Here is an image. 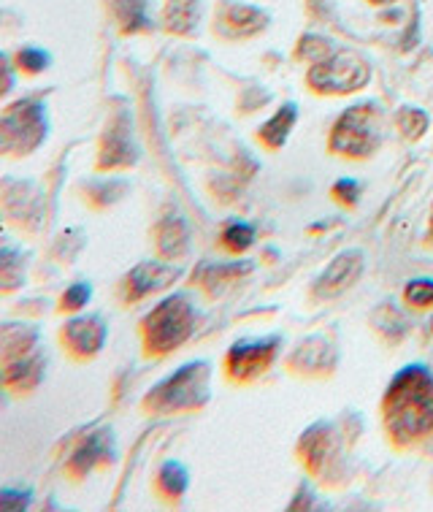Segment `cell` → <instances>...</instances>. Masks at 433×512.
<instances>
[{
	"label": "cell",
	"instance_id": "12",
	"mask_svg": "<svg viewBox=\"0 0 433 512\" xmlns=\"http://www.w3.org/2000/svg\"><path fill=\"white\" fill-rule=\"evenodd\" d=\"M136 141L130 133V122L125 117L111 120V125L103 131L101 149H98V168L101 171H114V168H128L136 163Z\"/></svg>",
	"mask_w": 433,
	"mask_h": 512
},
{
	"label": "cell",
	"instance_id": "30",
	"mask_svg": "<svg viewBox=\"0 0 433 512\" xmlns=\"http://www.w3.org/2000/svg\"><path fill=\"white\" fill-rule=\"evenodd\" d=\"M17 68H14V60L6 52H0V101L9 98L14 90H17Z\"/></svg>",
	"mask_w": 433,
	"mask_h": 512
},
{
	"label": "cell",
	"instance_id": "37",
	"mask_svg": "<svg viewBox=\"0 0 433 512\" xmlns=\"http://www.w3.org/2000/svg\"><path fill=\"white\" fill-rule=\"evenodd\" d=\"M431 328H433V320H431Z\"/></svg>",
	"mask_w": 433,
	"mask_h": 512
},
{
	"label": "cell",
	"instance_id": "29",
	"mask_svg": "<svg viewBox=\"0 0 433 512\" xmlns=\"http://www.w3.org/2000/svg\"><path fill=\"white\" fill-rule=\"evenodd\" d=\"M404 296L412 307H433V280H412L406 285Z\"/></svg>",
	"mask_w": 433,
	"mask_h": 512
},
{
	"label": "cell",
	"instance_id": "20",
	"mask_svg": "<svg viewBox=\"0 0 433 512\" xmlns=\"http://www.w3.org/2000/svg\"><path fill=\"white\" fill-rule=\"evenodd\" d=\"M198 17H201L198 0H168L166 28L171 33H190L198 25Z\"/></svg>",
	"mask_w": 433,
	"mask_h": 512
},
{
	"label": "cell",
	"instance_id": "1",
	"mask_svg": "<svg viewBox=\"0 0 433 512\" xmlns=\"http://www.w3.org/2000/svg\"><path fill=\"white\" fill-rule=\"evenodd\" d=\"M385 423L401 442L423 439L433 431V374L425 366H406L390 382L385 396Z\"/></svg>",
	"mask_w": 433,
	"mask_h": 512
},
{
	"label": "cell",
	"instance_id": "34",
	"mask_svg": "<svg viewBox=\"0 0 433 512\" xmlns=\"http://www.w3.org/2000/svg\"><path fill=\"white\" fill-rule=\"evenodd\" d=\"M371 3H393V0H371Z\"/></svg>",
	"mask_w": 433,
	"mask_h": 512
},
{
	"label": "cell",
	"instance_id": "10",
	"mask_svg": "<svg viewBox=\"0 0 433 512\" xmlns=\"http://www.w3.org/2000/svg\"><path fill=\"white\" fill-rule=\"evenodd\" d=\"M279 339L268 336V339H241L228 350V374L233 380H252L271 366L274 355H277Z\"/></svg>",
	"mask_w": 433,
	"mask_h": 512
},
{
	"label": "cell",
	"instance_id": "31",
	"mask_svg": "<svg viewBox=\"0 0 433 512\" xmlns=\"http://www.w3.org/2000/svg\"><path fill=\"white\" fill-rule=\"evenodd\" d=\"M331 52H333L331 44H328L325 38L309 36V38H304V41H301V52H298V55L309 57V60H314V63H317V60H323V57L331 55Z\"/></svg>",
	"mask_w": 433,
	"mask_h": 512
},
{
	"label": "cell",
	"instance_id": "6",
	"mask_svg": "<svg viewBox=\"0 0 433 512\" xmlns=\"http://www.w3.org/2000/svg\"><path fill=\"white\" fill-rule=\"evenodd\" d=\"M369 76V66L358 55H352L350 49H336V52L314 63L306 82L314 93L347 95L366 87Z\"/></svg>",
	"mask_w": 433,
	"mask_h": 512
},
{
	"label": "cell",
	"instance_id": "17",
	"mask_svg": "<svg viewBox=\"0 0 433 512\" xmlns=\"http://www.w3.org/2000/svg\"><path fill=\"white\" fill-rule=\"evenodd\" d=\"M25 285V252L11 242L0 244V293Z\"/></svg>",
	"mask_w": 433,
	"mask_h": 512
},
{
	"label": "cell",
	"instance_id": "4",
	"mask_svg": "<svg viewBox=\"0 0 433 512\" xmlns=\"http://www.w3.org/2000/svg\"><path fill=\"white\" fill-rule=\"evenodd\" d=\"M195 328V307L190 296L174 293L163 298L144 320H141V339L149 355H168L185 345Z\"/></svg>",
	"mask_w": 433,
	"mask_h": 512
},
{
	"label": "cell",
	"instance_id": "11",
	"mask_svg": "<svg viewBox=\"0 0 433 512\" xmlns=\"http://www.w3.org/2000/svg\"><path fill=\"white\" fill-rule=\"evenodd\" d=\"M47 366L49 358L44 353V347L36 353L22 355L11 364L0 366V377H3V388L9 396H30L36 393L44 380H47Z\"/></svg>",
	"mask_w": 433,
	"mask_h": 512
},
{
	"label": "cell",
	"instance_id": "28",
	"mask_svg": "<svg viewBox=\"0 0 433 512\" xmlns=\"http://www.w3.org/2000/svg\"><path fill=\"white\" fill-rule=\"evenodd\" d=\"M222 242L228 244V250L244 252L249 244L255 242V228L247 223H231L222 231Z\"/></svg>",
	"mask_w": 433,
	"mask_h": 512
},
{
	"label": "cell",
	"instance_id": "19",
	"mask_svg": "<svg viewBox=\"0 0 433 512\" xmlns=\"http://www.w3.org/2000/svg\"><path fill=\"white\" fill-rule=\"evenodd\" d=\"M114 17L122 33H139L152 25L149 19V0H114Z\"/></svg>",
	"mask_w": 433,
	"mask_h": 512
},
{
	"label": "cell",
	"instance_id": "15",
	"mask_svg": "<svg viewBox=\"0 0 433 512\" xmlns=\"http://www.w3.org/2000/svg\"><path fill=\"white\" fill-rule=\"evenodd\" d=\"M190 247V231H187V223L179 215H168L160 220L157 225V250L163 258L174 261V258H182Z\"/></svg>",
	"mask_w": 433,
	"mask_h": 512
},
{
	"label": "cell",
	"instance_id": "7",
	"mask_svg": "<svg viewBox=\"0 0 433 512\" xmlns=\"http://www.w3.org/2000/svg\"><path fill=\"white\" fill-rule=\"evenodd\" d=\"M60 347L71 355L74 361H93L95 355H101L109 339V326L101 315H71L60 328Z\"/></svg>",
	"mask_w": 433,
	"mask_h": 512
},
{
	"label": "cell",
	"instance_id": "13",
	"mask_svg": "<svg viewBox=\"0 0 433 512\" xmlns=\"http://www.w3.org/2000/svg\"><path fill=\"white\" fill-rule=\"evenodd\" d=\"M360 271H363V255L358 250H347L336 255L331 261V266L323 271V277L317 280V296L331 298L344 293L347 288H352L358 282Z\"/></svg>",
	"mask_w": 433,
	"mask_h": 512
},
{
	"label": "cell",
	"instance_id": "23",
	"mask_svg": "<svg viewBox=\"0 0 433 512\" xmlns=\"http://www.w3.org/2000/svg\"><path fill=\"white\" fill-rule=\"evenodd\" d=\"M247 271V266L241 263H231V266H203L195 274V282H201L203 288H209L212 293H220L222 288H228L231 282H236Z\"/></svg>",
	"mask_w": 433,
	"mask_h": 512
},
{
	"label": "cell",
	"instance_id": "16",
	"mask_svg": "<svg viewBox=\"0 0 433 512\" xmlns=\"http://www.w3.org/2000/svg\"><path fill=\"white\" fill-rule=\"evenodd\" d=\"M331 429L325 423H317L312 429L306 431L304 439H301V456L306 458V464L312 472H320L323 464L331 458L333 442H331Z\"/></svg>",
	"mask_w": 433,
	"mask_h": 512
},
{
	"label": "cell",
	"instance_id": "26",
	"mask_svg": "<svg viewBox=\"0 0 433 512\" xmlns=\"http://www.w3.org/2000/svg\"><path fill=\"white\" fill-rule=\"evenodd\" d=\"M225 22L236 30H260L263 28V22H266V14L258 9H252V6H228L225 11Z\"/></svg>",
	"mask_w": 433,
	"mask_h": 512
},
{
	"label": "cell",
	"instance_id": "25",
	"mask_svg": "<svg viewBox=\"0 0 433 512\" xmlns=\"http://www.w3.org/2000/svg\"><path fill=\"white\" fill-rule=\"evenodd\" d=\"M36 502V494L30 485L11 483L0 488V512H28Z\"/></svg>",
	"mask_w": 433,
	"mask_h": 512
},
{
	"label": "cell",
	"instance_id": "36",
	"mask_svg": "<svg viewBox=\"0 0 433 512\" xmlns=\"http://www.w3.org/2000/svg\"><path fill=\"white\" fill-rule=\"evenodd\" d=\"M0 225H3V215H0Z\"/></svg>",
	"mask_w": 433,
	"mask_h": 512
},
{
	"label": "cell",
	"instance_id": "9",
	"mask_svg": "<svg viewBox=\"0 0 433 512\" xmlns=\"http://www.w3.org/2000/svg\"><path fill=\"white\" fill-rule=\"evenodd\" d=\"M179 280V266H168V263L144 261L125 274L120 285V296L125 304H139L152 293L171 288Z\"/></svg>",
	"mask_w": 433,
	"mask_h": 512
},
{
	"label": "cell",
	"instance_id": "24",
	"mask_svg": "<svg viewBox=\"0 0 433 512\" xmlns=\"http://www.w3.org/2000/svg\"><path fill=\"white\" fill-rule=\"evenodd\" d=\"M90 301H93V285L90 282H74V285H68L63 290V296L57 301V309L63 315H79V312L90 307Z\"/></svg>",
	"mask_w": 433,
	"mask_h": 512
},
{
	"label": "cell",
	"instance_id": "14",
	"mask_svg": "<svg viewBox=\"0 0 433 512\" xmlns=\"http://www.w3.org/2000/svg\"><path fill=\"white\" fill-rule=\"evenodd\" d=\"M41 350V331L33 323L22 320H9L0 323V366L17 361L22 355H30Z\"/></svg>",
	"mask_w": 433,
	"mask_h": 512
},
{
	"label": "cell",
	"instance_id": "22",
	"mask_svg": "<svg viewBox=\"0 0 433 512\" xmlns=\"http://www.w3.org/2000/svg\"><path fill=\"white\" fill-rule=\"evenodd\" d=\"M295 112H298V109H295L293 103L282 106V109L260 128V139H263V144H268V147H282L287 141V136H290V131H293Z\"/></svg>",
	"mask_w": 433,
	"mask_h": 512
},
{
	"label": "cell",
	"instance_id": "35",
	"mask_svg": "<svg viewBox=\"0 0 433 512\" xmlns=\"http://www.w3.org/2000/svg\"><path fill=\"white\" fill-rule=\"evenodd\" d=\"M431 236H433V217H431Z\"/></svg>",
	"mask_w": 433,
	"mask_h": 512
},
{
	"label": "cell",
	"instance_id": "3",
	"mask_svg": "<svg viewBox=\"0 0 433 512\" xmlns=\"http://www.w3.org/2000/svg\"><path fill=\"white\" fill-rule=\"evenodd\" d=\"M209 401V364L190 361L179 366L166 380H160L144 396V410L149 415H176V412L198 410Z\"/></svg>",
	"mask_w": 433,
	"mask_h": 512
},
{
	"label": "cell",
	"instance_id": "2",
	"mask_svg": "<svg viewBox=\"0 0 433 512\" xmlns=\"http://www.w3.org/2000/svg\"><path fill=\"white\" fill-rule=\"evenodd\" d=\"M49 106L41 95H28L0 112V158L22 160L36 155L49 139Z\"/></svg>",
	"mask_w": 433,
	"mask_h": 512
},
{
	"label": "cell",
	"instance_id": "8",
	"mask_svg": "<svg viewBox=\"0 0 433 512\" xmlns=\"http://www.w3.org/2000/svg\"><path fill=\"white\" fill-rule=\"evenodd\" d=\"M114 458V437L109 429L90 431L71 447V453L65 458V475L71 480H84L90 477L95 469L111 464Z\"/></svg>",
	"mask_w": 433,
	"mask_h": 512
},
{
	"label": "cell",
	"instance_id": "32",
	"mask_svg": "<svg viewBox=\"0 0 433 512\" xmlns=\"http://www.w3.org/2000/svg\"><path fill=\"white\" fill-rule=\"evenodd\" d=\"M333 196L339 198L341 204H352L355 196H358V187L352 185V179H341V182H336V187H333Z\"/></svg>",
	"mask_w": 433,
	"mask_h": 512
},
{
	"label": "cell",
	"instance_id": "33",
	"mask_svg": "<svg viewBox=\"0 0 433 512\" xmlns=\"http://www.w3.org/2000/svg\"><path fill=\"white\" fill-rule=\"evenodd\" d=\"M3 396H9V393H6V388H3V377H0V404H3Z\"/></svg>",
	"mask_w": 433,
	"mask_h": 512
},
{
	"label": "cell",
	"instance_id": "27",
	"mask_svg": "<svg viewBox=\"0 0 433 512\" xmlns=\"http://www.w3.org/2000/svg\"><path fill=\"white\" fill-rule=\"evenodd\" d=\"M398 131L406 139H420L425 131H428V114L423 109H412V106H404L396 117Z\"/></svg>",
	"mask_w": 433,
	"mask_h": 512
},
{
	"label": "cell",
	"instance_id": "5",
	"mask_svg": "<svg viewBox=\"0 0 433 512\" xmlns=\"http://www.w3.org/2000/svg\"><path fill=\"white\" fill-rule=\"evenodd\" d=\"M379 109L374 103H358L341 114L331 131V149L344 158H369L379 147Z\"/></svg>",
	"mask_w": 433,
	"mask_h": 512
},
{
	"label": "cell",
	"instance_id": "18",
	"mask_svg": "<svg viewBox=\"0 0 433 512\" xmlns=\"http://www.w3.org/2000/svg\"><path fill=\"white\" fill-rule=\"evenodd\" d=\"M14 60V68H17L19 76H41L47 74L52 68V52L47 47H38V44H22V47L11 55Z\"/></svg>",
	"mask_w": 433,
	"mask_h": 512
},
{
	"label": "cell",
	"instance_id": "21",
	"mask_svg": "<svg viewBox=\"0 0 433 512\" xmlns=\"http://www.w3.org/2000/svg\"><path fill=\"white\" fill-rule=\"evenodd\" d=\"M187 483H190V477H187V469L179 461H166V464L160 466V472H157V491L166 499H171V502L185 496Z\"/></svg>",
	"mask_w": 433,
	"mask_h": 512
}]
</instances>
